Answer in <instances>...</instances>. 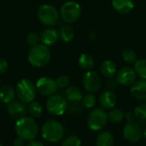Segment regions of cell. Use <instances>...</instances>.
I'll return each instance as SVG.
<instances>
[{
	"label": "cell",
	"mask_w": 146,
	"mask_h": 146,
	"mask_svg": "<svg viewBox=\"0 0 146 146\" xmlns=\"http://www.w3.org/2000/svg\"><path fill=\"white\" fill-rule=\"evenodd\" d=\"M15 129L18 138H21L24 141L34 139L38 133V126L34 120L26 116L17 120Z\"/></svg>",
	"instance_id": "1"
},
{
	"label": "cell",
	"mask_w": 146,
	"mask_h": 146,
	"mask_svg": "<svg viewBox=\"0 0 146 146\" xmlns=\"http://www.w3.org/2000/svg\"><path fill=\"white\" fill-rule=\"evenodd\" d=\"M51 53L48 46L38 44L31 47L27 54V60L30 65L36 68L45 66L50 60Z\"/></svg>",
	"instance_id": "2"
},
{
	"label": "cell",
	"mask_w": 146,
	"mask_h": 146,
	"mask_svg": "<svg viewBox=\"0 0 146 146\" xmlns=\"http://www.w3.org/2000/svg\"><path fill=\"white\" fill-rule=\"evenodd\" d=\"M41 134L44 140L50 143H57L59 142L64 134V128L61 122L50 120L44 123Z\"/></svg>",
	"instance_id": "3"
},
{
	"label": "cell",
	"mask_w": 146,
	"mask_h": 146,
	"mask_svg": "<svg viewBox=\"0 0 146 146\" xmlns=\"http://www.w3.org/2000/svg\"><path fill=\"white\" fill-rule=\"evenodd\" d=\"M36 86L35 84L29 79H21L18 82L15 93L18 99L24 103H30L33 102L36 96Z\"/></svg>",
	"instance_id": "4"
},
{
	"label": "cell",
	"mask_w": 146,
	"mask_h": 146,
	"mask_svg": "<svg viewBox=\"0 0 146 146\" xmlns=\"http://www.w3.org/2000/svg\"><path fill=\"white\" fill-rule=\"evenodd\" d=\"M60 18L66 24L75 22L80 16L81 7L75 1H68L64 3L60 9Z\"/></svg>",
	"instance_id": "5"
},
{
	"label": "cell",
	"mask_w": 146,
	"mask_h": 146,
	"mask_svg": "<svg viewBox=\"0 0 146 146\" xmlns=\"http://www.w3.org/2000/svg\"><path fill=\"white\" fill-rule=\"evenodd\" d=\"M39 22L47 27H52L58 23L60 20L59 11L50 4L41 5L37 12Z\"/></svg>",
	"instance_id": "6"
},
{
	"label": "cell",
	"mask_w": 146,
	"mask_h": 146,
	"mask_svg": "<svg viewBox=\"0 0 146 146\" xmlns=\"http://www.w3.org/2000/svg\"><path fill=\"white\" fill-rule=\"evenodd\" d=\"M108 120V114L104 109L95 108L90 112L87 117V125L92 131L98 132L106 126Z\"/></svg>",
	"instance_id": "7"
},
{
	"label": "cell",
	"mask_w": 146,
	"mask_h": 146,
	"mask_svg": "<svg viewBox=\"0 0 146 146\" xmlns=\"http://www.w3.org/2000/svg\"><path fill=\"white\" fill-rule=\"evenodd\" d=\"M46 108L48 112L53 115H62L68 109V101L60 95H52L46 101Z\"/></svg>",
	"instance_id": "8"
},
{
	"label": "cell",
	"mask_w": 146,
	"mask_h": 146,
	"mask_svg": "<svg viewBox=\"0 0 146 146\" xmlns=\"http://www.w3.org/2000/svg\"><path fill=\"white\" fill-rule=\"evenodd\" d=\"M35 86L37 91L45 96H50L56 94L58 89V86L56 83V80L48 77L39 78L36 82Z\"/></svg>",
	"instance_id": "9"
},
{
	"label": "cell",
	"mask_w": 146,
	"mask_h": 146,
	"mask_svg": "<svg viewBox=\"0 0 146 146\" xmlns=\"http://www.w3.org/2000/svg\"><path fill=\"white\" fill-rule=\"evenodd\" d=\"M83 86L89 93L97 92L102 86V79L96 71H87L83 77Z\"/></svg>",
	"instance_id": "10"
},
{
	"label": "cell",
	"mask_w": 146,
	"mask_h": 146,
	"mask_svg": "<svg viewBox=\"0 0 146 146\" xmlns=\"http://www.w3.org/2000/svg\"><path fill=\"white\" fill-rule=\"evenodd\" d=\"M123 136L130 143H138L143 137V130L138 123L127 122L123 129Z\"/></svg>",
	"instance_id": "11"
},
{
	"label": "cell",
	"mask_w": 146,
	"mask_h": 146,
	"mask_svg": "<svg viewBox=\"0 0 146 146\" xmlns=\"http://www.w3.org/2000/svg\"><path fill=\"white\" fill-rule=\"evenodd\" d=\"M116 80L118 83L124 87L132 86L137 80V74L134 69L126 66L121 68L116 73Z\"/></svg>",
	"instance_id": "12"
},
{
	"label": "cell",
	"mask_w": 146,
	"mask_h": 146,
	"mask_svg": "<svg viewBox=\"0 0 146 146\" xmlns=\"http://www.w3.org/2000/svg\"><path fill=\"white\" fill-rule=\"evenodd\" d=\"M7 111L9 113V114L15 118V119H20L23 116H25L27 108L25 105L24 102L19 101H13L10 103L8 104L7 107Z\"/></svg>",
	"instance_id": "13"
},
{
	"label": "cell",
	"mask_w": 146,
	"mask_h": 146,
	"mask_svg": "<svg viewBox=\"0 0 146 146\" xmlns=\"http://www.w3.org/2000/svg\"><path fill=\"white\" fill-rule=\"evenodd\" d=\"M39 38H40L41 44H43L46 46H50L56 44L58 41V40L60 39L59 32L56 29L52 28H45L40 34Z\"/></svg>",
	"instance_id": "14"
},
{
	"label": "cell",
	"mask_w": 146,
	"mask_h": 146,
	"mask_svg": "<svg viewBox=\"0 0 146 146\" xmlns=\"http://www.w3.org/2000/svg\"><path fill=\"white\" fill-rule=\"evenodd\" d=\"M99 102L104 109H112L117 103V96L112 90H105L99 96Z\"/></svg>",
	"instance_id": "15"
},
{
	"label": "cell",
	"mask_w": 146,
	"mask_h": 146,
	"mask_svg": "<svg viewBox=\"0 0 146 146\" xmlns=\"http://www.w3.org/2000/svg\"><path fill=\"white\" fill-rule=\"evenodd\" d=\"M131 95L138 100L146 99V79H141L136 81L130 89Z\"/></svg>",
	"instance_id": "16"
},
{
	"label": "cell",
	"mask_w": 146,
	"mask_h": 146,
	"mask_svg": "<svg viewBox=\"0 0 146 146\" xmlns=\"http://www.w3.org/2000/svg\"><path fill=\"white\" fill-rule=\"evenodd\" d=\"M113 8L120 14H127L134 8L133 0H112Z\"/></svg>",
	"instance_id": "17"
},
{
	"label": "cell",
	"mask_w": 146,
	"mask_h": 146,
	"mask_svg": "<svg viewBox=\"0 0 146 146\" xmlns=\"http://www.w3.org/2000/svg\"><path fill=\"white\" fill-rule=\"evenodd\" d=\"M100 72L106 78H112L117 73V66L115 63L110 59L104 60L100 65Z\"/></svg>",
	"instance_id": "18"
},
{
	"label": "cell",
	"mask_w": 146,
	"mask_h": 146,
	"mask_svg": "<svg viewBox=\"0 0 146 146\" xmlns=\"http://www.w3.org/2000/svg\"><path fill=\"white\" fill-rule=\"evenodd\" d=\"M15 89L10 85H3L0 88V102L4 104H9L15 98Z\"/></svg>",
	"instance_id": "19"
},
{
	"label": "cell",
	"mask_w": 146,
	"mask_h": 146,
	"mask_svg": "<svg viewBox=\"0 0 146 146\" xmlns=\"http://www.w3.org/2000/svg\"><path fill=\"white\" fill-rule=\"evenodd\" d=\"M65 97L67 101L70 102H80L83 98V93L80 88L76 86H71L66 89Z\"/></svg>",
	"instance_id": "20"
},
{
	"label": "cell",
	"mask_w": 146,
	"mask_h": 146,
	"mask_svg": "<svg viewBox=\"0 0 146 146\" xmlns=\"http://www.w3.org/2000/svg\"><path fill=\"white\" fill-rule=\"evenodd\" d=\"M97 146H114L115 139L110 132L101 133L96 140Z\"/></svg>",
	"instance_id": "21"
},
{
	"label": "cell",
	"mask_w": 146,
	"mask_h": 146,
	"mask_svg": "<svg viewBox=\"0 0 146 146\" xmlns=\"http://www.w3.org/2000/svg\"><path fill=\"white\" fill-rule=\"evenodd\" d=\"M58 32H59V38L63 42L66 43L70 42L74 37V31L69 24L63 25Z\"/></svg>",
	"instance_id": "22"
},
{
	"label": "cell",
	"mask_w": 146,
	"mask_h": 146,
	"mask_svg": "<svg viewBox=\"0 0 146 146\" xmlns=\"http://www.w3.org/2000/svg\"><path fill=\"white\" fill-rule=\"evenodd\" d=\"M78 63L81 69L85 70V71H90L93 65H94V59L92 58V56H91L88 53H82L80 54V56L79 57L78 59Z\"/></svg>",
	"instance_id": "23"
},
{
	"label": "cell",
	"mask_w": 146,
	"mask_h": 146,
	"mask_svg": "<svg viewBox=\"0 0 146 146\" xmlns=\"http://www.w3.org/2000/svg\"><path fill=\"white\" fill-rule=\"evenodd\" d=\"M134 71L141 79H146V59H137L134 63Z\"/></svg>",
	"instance_id": "24"
},
{
	"label": "cell",
	"mask_w": 146,
	"mask_h": 146,
	"mask_svg": "<svg viewBox=\"0 0 146 146\" xmlns=\"http://www.w3.org/2000/svg\"><path fill=\"white\" fill-rule=\"evenodd\" d=\"M124 112L119 108H112L108 114V119L112 123H120L124 120Z\"/></svg>",
	"instance_id": "25"
},
{
	"label": "cell",
	"mask_w": 146,
	"mask_h": 146,
	"mask_svg": "<svg viewBox=\"0 0 146 146\" xmlns=\"http://www.w3.org/2000/svg\"><path fill=\"white\" fill-rule=\"evenodd\" d=\"M27 112L29 113V114L33 117V118H38L39 116H41L42 113H43V108L42 106L40 105V103H38V102H31L27 107Z\"/></svg>",
	"instance_id": "26"
},
{
	"label": "cell",
	"mask_w": 146,
	"mask_h": 146,
	"mask_svg": "<svg viewBox=\"0 0 146 146\" xmlns=\"http://www.w3.org/2000/svg\"><path fill=\"white\" fill-rule=\"evenodd\" d=\"M122 58L125 62L129 64H134L137 60V54L136 52L131 48H126L122 51Z\"/></svg>",
	"instance_id": "27"
},
{
	"label": "cell",
	"mask_w": 146,
	"mask_h": 146,
	"mask_svg": "<svg viewBox=\"0 0 146 146\" xmlns=\"http://www.w3.org/2000/svg\"><path fill=\"white\" fill-rule=\"evenodd\" d=\"M82 106L87 109L92 108L96 104V97L92 93H88L86 96H83V98L81 100Z\"/></svg>",
	"instance_id": "28"
},
{
	"label": "cell",
	"mask_w": 146,
	"mask_h": 146,
	"mask_svg": "<svg viewBox=\"0 0 146 146\" xmlns=\"http://www.w3.org/2000/svg\"><path fill=\"white\" fill-rule=\"evenodd\" d=\"M135 117L140 120H146V104L143 103L139 106H137L133 111Z\"/></svg>",
	"instance_id": "29"
},
{
	"label": "cell",
	"mask_w": 146,
	"mask_h": 146,
	"mask_svg": "<svg viewBox=\"0 0 146 146\" xmlns=\"http://www.w3.org/2000/svg\"><path fill=\"white\" fill-rule=\"evenodd\" d=\"M62 146H81V141L76 136H69L62 142Z\"/></svg>",
	"instance_id": "30"
},
{
	"label": "cell",
	"mask_w": 146,
	"mask_h": 146,
	"mask_svg": "<svg viewBox=\"0 0 146 146\" xmlns=\"http://www.w3.org/2000/svg\"><path fill=\"white\" fill-rule=\"evenodd\" d=\"M27 41L31 46H36V45L39 44V41H40L39 35L34 32H30L27 35Z\"/></svg>",
	"instance_id": "31"
},
{
	"label": "cell",
	"mask_w": 146,
	"mask_h": 146,
	"mask_svg": "<svg viewBox=\"0 0 146 146\" xmlns=\"http://www.w3.org/2000/svg\"><path fill=\"white\" fill-rule=\"evenodd\" d=\"M69 82H70V80H69L68 77L66 76V75H61L56 80V83L58 88H66V87H68V84H69Z\"/></svg>",
	"instance_id": "32"
},
{
	"label": "cell",
	"mask_w": 146,
	"mask_h": 146,
	"mask_svg": "<svg viewBox=\"0 0 146 146\" xmlns=\"http://www.w3.org/2000/svg\"><path fill=\"white\" fill-rule=\"evenodd\" d=\"M68 108L73 114H80L82 111V107L79 104V102H71L70 106H68Z\"/></svg>",
	"instance_id": "33"
},
{
	"label": "cell",
	"mask_w": 146,
	"mask_h": 146,
	"mask_svg": "<svg viewBox=\"0 0 146 146\" xmlns=\"http://www.w3.org/2000/svg\"><path fill=\"white\" fill-rule=\"evenodd\" d=\"M118 82L116 80V78L115 79L114 77L112 78H108L107 82H106V87L108 88V89L110 90H113L115 89H116L117 85H118Z\"/></svg>",
	"instance_id": "34"
},
{
	"label": "cell",
	"mask_w": 146,
	"mask_h": 146,
	"mask_svg": "<svg viewBox=\"0 0 146 146\" xmlns=\"http://www.w3.org/2000/svg\"><path fill=\"white\" fill-rule=\"evenodd\" d=\"M8 62L4 59H0V76L4 74L8 70Z\"/></svg>",
	"instance_id": "35"
},
{
	"label": "cell",
	"mask_w": 146,
	"mask_h": 146,
	"mask_svg": "<svg viewBox=\"0 0 146 146\" xmlns=\"http://www.w3.org/2000/svg\"><path fill=\"white\" fill-rule=\"evenodd\" d=\"M124 119H126V120H127V122H132V121H134V119H135V114H134V113H133V112L128 111V112L125 113Z\"/></svg>",
	"instance_id": "36"
},
{
	"label": "cell",
	"mask_w": 146,
	"mask_h": 146,
	"mask_svg": "<svg viewBox=\"0 0 146 146\" xmlns=\"http://www.w3.org/2000/svg\"><path fill=\"white\" fill-rule=\"evenodd\" d=\"M26 146H44V144H42L41 142H39V141H35V140H30V141H28V143L27 144V145Z\"/></svg>",
	"instance_id": "37"
},
{
	"label": "cell",
	"mask_w": 146,
	"mask_h": 146,
	"mask_svg": "<svg viewBox=\"0 0 146 146\" xmlns=\"http://www.w3.org/2000/svg\"><path fill=\"white\" fill-rule=\"evenodd\" d=\"M13 145L14 146H23L24 145V140L21 139V138H17L14 143H13Z\"/></svg>",
	"instance_id": "38"
},
{
	"label": "cell",
	"mask_w": 146,
	"mask_h": 146,
	"mask_svg": "<svg viewBox=\"0 0 146 146\" xmlns=\"http://www.w3.org/2000/svg\"><path fill=\"white\" fill-rule=\"evenodd\" d=\"M143 137L145 138V139L146 140V128L145 129V131H143Z\"/></svg>",
	"instance_id": "39"
},
{
	"label": "cell",
	"mask_w": 146,
	"mask_h": 146,
	"mask_svg": "<svg viewBox=\"0 0 146 146\" xmlns=\"http://www.w3.org/2000/svg\"><path fill=\"white\" fill-rule=\"evenodd\" d=\"M0 146H3V145H1V144H0Z\"/></svg>",
	"instance_id": "40"
}]
</instances>
